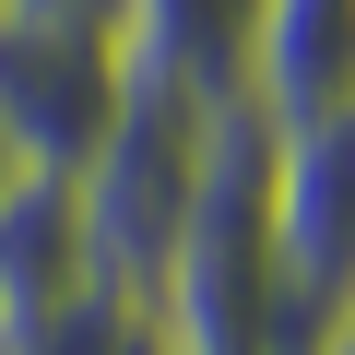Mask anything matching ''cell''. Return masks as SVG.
<instances>
[{
	"instance_id": "52a82bcc",
	"label": "cell",
	"mask_w": 355,
	"mask_h": 355,
	"mask_svg": "<svg viewBox=\"0 0 355 355\" xmlns=\"http://www.w3.org/2000/svg\"><path fill=\"white\" fill-rule=\"evenodd\" d=\"M12 355H166V320H154L142 296L95 284L71 320H48V331H36V343H12Z\"/></svg>"
},
{
	"instance_id": "9c48e42d",
	"label": "cell",
	"mask_w": 355,
	"mask_h": 355,
	"mask_svg": "<svg viewBox=\"0 0 355 355\" xmlns=\"http://www.w3.org/2000/svg\"><path fill=\"white\" fill-rule=\"evenodd\" d=\"M331 343H355V320H343V331H331Z\"/></svg>"
},
{
	"instance_id": "6da1fadb",
	"label": "cell",
	"mask_w": 355,
	"mask_h": 355,
	"mask_svg": "<svg viewBox=\"0 0 355 355\" xmlns=\"http://www.w3.org/2000/svg\"><path fill=\"white\" fill-rule=\"evenodd\" d=\"M214 142H225V107H202V95H178V83H142V71H130V95H119L107 142L71 166L83 225H95V272H107L119 296H142V308H154V284H166L178 237H190V214H202Z\"/></svg>"
},
{
	"instance_id": "7a4b0ae2",
	"label": "cell",
	"mask_w": 355,
	"mask_h": 355,
	"mask_svg": "<svg viewBox=\"0 0 355 355\" xmlns=\"http://www.w3.org/2000/svg\"><path fill=\"white\" fill-rule=\"evenodd\" d=\"M272 249H284L296 331L331 355V331L355 320V107L272 130Z\"/></svg>"
},
{
	"instance_id": "8992f818",
	"label": "cell",
	"mask_w": 355,
	"mask_h": 355,
	"mask_svg": "<svg viewBox=\"0 0 355 355\" xmlns=\"http://www.w3.org/2000/svg\"><path fill=\"white\" fill-rule=\"evenodd\" d=\"M249 48H261V0H130L142 83H178L202 107H249Z\"/></svg>"
},
{
	"instance_id": "ba28073f",
	"label": "cell",
	"mask_w": 355,
	"mask_h": 355,
	"mask_svg": "<svg viewBox=\"0 0 355 355\" xmlns=\"http://www.w3.org/2000/svg\"><path fill=\"white\" fill-rule=\"evenodd\" d=\"M12 24H71V36H119L130 48V0H0Z\"/></svg>"
},
{
	"instance_id": "5b68a950",
	"label": "cell",
	"mask_w": 355,
	"mask_h": 355,
	"mask_svg": "<svg viewBox=\"0 0 355 355\" xmlns=\"http://www.w3.org/2000/svg\"><path fill=\"white\" fill-rule=\"evenodd\" d=\"M249 107L272 130H308V119L355 107V0H261Z\"/></svg>"
},
{
	"instance_id": "277c9868",
	"label": "cell",
	"mask_w": 355,
	"mask_h": 355,
	"mask_svg": "<svg viewBox=\"0 0 355 355\" xmlns=\"http://www.w3.org/2000/svg\"><path fill=\"white\" fill-rule=\"evenodd\" d=\"M95 284L107 272H95V225H83L71 166H24L0 190V355L36 343L48 320H71Z\"/></svg>"
},
{
	"instance_id": "3957f363",
	"label": "cell",
	"mask_w": 355,
	"mask_h": 355,
	"mask_svg": "<svg viewBox=\"0 0 355 355\" xmlns=\"http://www.w3.org/2000/svg\"><path fill=\"white\" fill-rule=\"evenodd\" d=\"M130 95V48L119 36H71V24H12L0 12V142L24 166H83L107 142Z\"/></svg>"
},
{
	"instance_id": "30bf717a",
	"label": "cell",
	"mask_w": 355,
	"mask_h": 355,
	"mask_svg": "<svg viewBox=\"0 0 355 355\" xmlns=\"http://www.w3.org/2000/svg\"><path fill=\"white\" fill-rule=\"evenodd\" d=\"M331 355H355V343H331Z\"/></svg>"
}]
</instances>
